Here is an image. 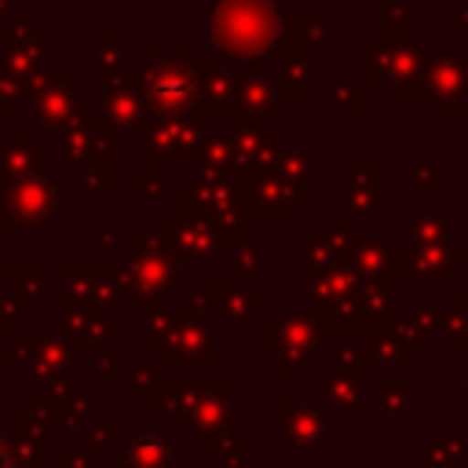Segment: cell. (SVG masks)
I'll return each mask as SVG.
<instances>
[{"mask_svg": "<svg viewBox=\"0 0 468 468\" xmlns=\"http://www.w3.org/2000/svg\"><path fill=\"white\" fill-rule=\"evenodd\" d=\"M0 468H11V461H7V450L0 446Z\"/></svg>", "mask_w": 468, "mask_h": 468, "instance_id": "1", "label": "cell"}]
</instances>
